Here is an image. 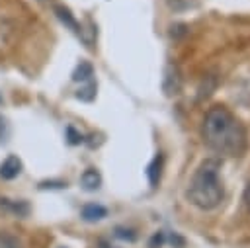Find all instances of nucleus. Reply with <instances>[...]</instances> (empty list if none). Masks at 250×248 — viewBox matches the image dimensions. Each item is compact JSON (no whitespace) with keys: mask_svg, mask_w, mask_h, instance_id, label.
<instances>
[{"mask_svg":"<svg viewBox=\"0 0 250 248\" xmlns=\"http://www.w3.org/2000/svg\"><path fill=\"white\" fill-rule=\"evenodd\" d=\"M205 145L221 156H240L246 148V129L225 105L207 109L201 125Z\"/></svg>","mask_w":250,"mask_h":248,"instance_id":"f257e3e1","label":"nucleus"},{"mask_svg":"<svg viewBox=\"0 0 250 248\" xmlns=\"http://www.w3.org/2000/svg\"><path fill=\"white\" fill-rule=\"evenodd\" d=\"M162 168H164V154L158 152V154L150 160V164L146 166V176H148L150 187H156V186H158L160 176H162Z\"/></svg>","mask_w":250,"mask_h":248,"instance_id":"39448f33","label":"nucleus"},{"mask_svg":"<svg viewBox=\"0 0 250 248\" xmlns=\"http://www.w3.org/2000/svg\"><path fill=\"white\" fill-rule=\"evenodd\" d=\"M76 98H78V100H82V102H92V100L96 98V84H94V80L84 82V86L78 90Z\"/></svg>","mask_w":250,"mask_h":248,"instance_id":"f8f14e48","label":"nucleus"},{"mask_svg":"<svg viewBox=\"0 0 250 248\" xmlns=\"http://www.w3.org/2000/svg\"><path fill=\"white\" fill-rule=\"evenodd\" d=\"M53 10H55V14H57V18L68 27V29H72L76 35L80 33V23L76 21V18L70 14V10L68 8H64V6H61V4H55L53 6Z\"/></svg>","mask_w":250,"mask_h":248,"instance_id":"6e6552de","label":"nucleus"},{"mask_svg":"<svg viewBox=\"0 0 250 248\" xmlns=\"http://www.w3.org/2000/svg\"><path fill=\"white\" fill-rule=\"evenodd\" d=\"M100 248H115V246H111V244H107V242L102 240V242H100Z\"/></svg>","mask_w":250,"mask_h":248,"instance_id":"f3484780","label":"nucleus"},{"mask_svg":"<svg viewBox=\"0 0 250 248\" xmlns=\"http://www.w3.org/2000/svg\"><path fill=\"white\" fill-rule=\"evenodd\" d=\"M115 236H117V238H123V240H129V242L135 240V232H133L131 228H121V227H117V228H115Z\"/></svg>","mask_w":250,"mask_h":248,"instance_id":"2eb2a0df","label":"nucleus"},{"mask_svg":"<svg viewBox=\"0 0 250 248\" xmlns=\"http://www.w3.org/2000/svg\"><path fill=\"white\" fill-rule=\"evenodd\" d=\"M66 137H68V143L70 145H80L82 143V135L74 127H66Z\"/></svg>","mask_w":250,"mask_h":248,"instance_id":"4468645a","label":"nucleus"},{"mask_svg":"<svg viewBox=\"0 0 250 248\" xmlns=\"http://www.w3.org/2000/svg\"><path fill=\"white\" fill-rule=\"evenodd\" d=\"M164 242H166V232H164V230H158V232H154V234H152V238H150L148 246H150V248H160Z\"/></svg>","mask_w":250,"mask_h":248,"instance_id":"ddd939ff","label":"nucleus"},{"mask_svg":"<svg viewBox=\"0 0 250 248\" xmlns=\"http://www.w3.org/2000/svg\"><path fill=\"white\" fill-rule=\"evenodd\" d=\"M80 217L88 223H94V221H102L104 217H107V209L100 203H86L82 209H80Z\"/></svg>","mask_w":250,"mask_h":248,"instance_id":"423d86ee","label":"nucleus"},{"mask_svg":"<svg viewBox=\"0 0 250 248\" xmlns=\"http://www.w3.org/2000/svg\"><path fill=\"white\" fill-rule=\"evenodd\" d=\"M225 197V187L221 180V162L217 158L203 160L188 186V199L201 211H211L221 205Z\"/></svg>","mask_w":250,"mask_h":248,"instance_id":"f03ea898","label":"nucleus"},{"mask_svg":"<svg viewBox=\"0 0 250 248\" xmlns=\"http://www.w3.org/2000/svg\"><path fill=\"white\" fill-rule=\"evenodd\" d=\"M244 199H246V205H248V211H250V186H248V189L244 193Z\"/></svg>","mask_w":250,"mask_h":248,"instance_id":"dca6fc26","label":"nucleus"},{"mask_svg":"<svg viewBox=\"0 0 250 248\" xmlns=\"http://www.w3.org/2000/svg\"><path fill=\"white\" fill-rule=\"evenodd\" d=\"M92 76H94V66L88 61H82L72 72L74 82H88V80H92Z\"/></svg>","mask_w":250,"mask_h":248,"instance_id":"9d476101","label":"nucleus"},{"mask_svg":"<svg viewBox=\"0 0 250 248\" xmlns=\"http://www.w3.org/2000/svg\"><path fill=\"white\" fill-rule=\"evenodd\" d=\"M0 248H23V242L16 234L0 230Z\"/></svg>","mask_w":250,"mask_h":248,"instance_id":"9b49d317","label":"nucleus"},{"mask_svg":"<svg viewBox=\"0 0 250 248\" xmlns=\"http://www.w3.org/2000/svg\"><path fill=\"white\" fill-rule=\"evenodd\" d=\"M180 86H182V78H180L178 66L168 64L166 72H164V92H166V96H176L180 92Z\"/></svg>","mask_w":250,"mask_h":248,"instance_id":"7ed1b4c3","label":"nucleus"},{"mask_svg":"<svg viewBox=\"0 0 250 248\" xmlns=\"http://www.w3.org/2000/svg\"><path fill=\"white\" fill-rule=\"evenodd\" d=\"M0 207L8 213H14L18 217H25L29 213V205L27 201H21V199H8V197H0Z\"/></svg>","mask_w":250,"mask_h":248,"instance_id":"0eeeda50","label":"nucleus"},{"mask_svg":"<svg viewBox=\"0 0 250 248\" xmlns=\"http://www.w3.org/2000/svg\"><path fill=\"white\" fill-rule=\"evenodd\" d=\"M21 174V160L14 154H10L2 164H0V178L2 180H14Z\"/></svg>","mask_w":250,"mask_h":248,"instance_id":"20e7f679","label":"nucleus"},{"mask_svg":"<svg viewBox=\"0 0 250 248\" xmlns=\"http://www.w3.org/2000/svg\"><path fill=\"white\" fill-rule=\"evenodd\" d=\"M0 102H2V96H0Z\"/></svg>","mask_w":250,"mask_h":248,"instance_id":"a211bd4d","label":"nucleus"},{"mask_svg":"<svg viewBox=\"0 0 250 248\" xmlns=\"http://www.w3.org/2000/svg\"><path fill=\"white\" fill-rule=\"evenodd\" d=\"M80 184H82V187H84L86 191H94V189H98V187L102 186V176H100L98 170L86 168V170L82 172V176H80Z\"/></svg>","mask_w":250,"mask_h":248,"instance_id":"1a4fd4ad","label":"nucleus"}]
</instances>
